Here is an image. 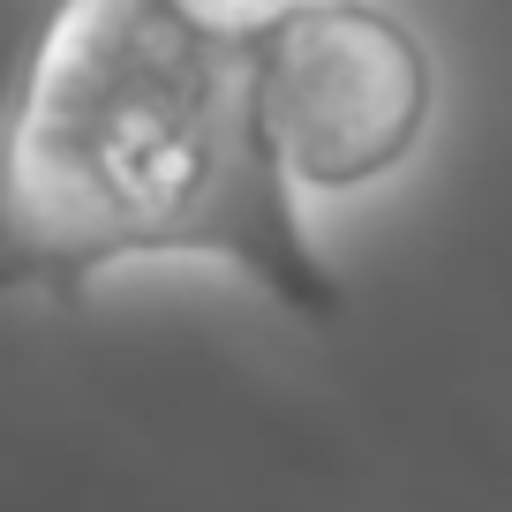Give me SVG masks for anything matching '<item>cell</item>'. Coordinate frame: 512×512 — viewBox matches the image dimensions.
Returning a JSON list of instances; mask_svg holds the SVG:
<instances>
[{"mask_svg": "<svg viewBox=\"0 0 512 512\" xmlns=\"http://www.w3.org/2000/svg\"><path fill=\"white\" fill-rule=\"evenodd\" d=\"M264 128V38L181 0H53L0 113V287L83 302L128 256H226L287 317L347 309Z\"/></svg>", "mask_w": 512, "mask_h": 512, "instance_id": "obj_1", "label": "cell"}, {"mask_svg": "<svg viewBox=\"0 0 512 512\" xmlns=\"http://www.w3.org/2000/svg\"><path fill=\"white\" fill-rule=\"evenodd\" d=\"M430 113V46L377 0H309L264 38V128L302 196L400 174Z\"/></svg>", "mask_w": 512, "mask_h": 512, "instance_id": "obj_2", "label": "cell"}]
</instances>
